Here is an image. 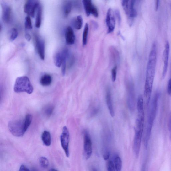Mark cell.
Here are the masks:
<instances>
[{
	"mask_svg": "<svg viewBox=\"0 0 171 171\" xmlns=\"http://www.w3.org/2000/svg\"><path fill=\"white\" fill-rule=\"evenodd\" d=\"M157 61V44L154 43L150 52L147 67L145 81L144 95L146 98L147 104H149L150 98L154 79Z\"/></svg>",
	"mask_w": 171,
	"mask_h": 171,
	"instance_id": "6da1fadb",
	"label": "cell"
},
{
	"mask_svg": "<svg viewBox=\"0 0 171 171\" xmlns=\"http://www.w3.org/2000/svg\"><path fill=\"white\" fill-rule=\"evenodd\" d=\"M159 97V93L158 92H157L152 98L149 109L147 128L143 138L144 145L146 147L147 146L151 137L152 128L156 117Z\"/></svg>",
	"mask_w": 171,
	"mask_h": 171,
	"instance_id": "7a4b0ae2",
	"label": "cell"
},
{
	"mask_svg": "<svg viewBox=\"0 0 171 171\" xmlns=\"http://www.w3.org/2000/svg\"><path fill=\"white\" fill-rule=\"evenodd\" d=\"M14 90L17 93L24 92L30 94L33 92L34 88L28 77L24 76L19 77L17 79Z\"/></svg>",
	"mask_w": 171,
	"mask_h": 171,
	"instance_id": "3957f363",
	"label": "cell"
},
{
	"mask_svg": "<svg viewBox=\"0 0 171 171\" xmlns=\"http://www.w3.org/2000/svg\"><path fill=\"white\" fill-rule=\"evenodd\" d=\"M8 126L10 132L13 136L17 137L24 136L28 129L25 126L24 119L10 121Z\"/></svg>",
	"mask_w": 171,
	"mask_h": 171,
	"instance_id": "277c9868",
	"label": "cell"
},
{
	"mask_svg": "<svg viewBox=\"0 0 171 171\" xmlns=\"http://www.w3.org/2000/svg\"><path fill=\"white\" fill-rule=\"evenodd\" d=\"M60 141L61 146L65 152L66 156L69 157L70 152L69 144L70 142V134L68 128L64 126L60 136Z\"/></svg>",
	"mask_w": 171,
	"mask_h": 171,
	"instance_id": "5b68a950",
	"label": "cell"
},
{
	"mask_svg": "<svg viewBox=\"0 0 171 171\" xmlns=\"http://www.w3.org/2000/svg\"><path fill=\"white\" fill-rule=\"evenodd\" d=\"M84 150L85 158L89 159L92 153V142L90 135L87 131L84 132Z\"/></svg>",
	"mask_w": 171,
	"mask_h": 171,
	"instance_id": "8992f818",
	"label": "cell"
},
{
	"mask_svg": "<svg viewBox=\"0 0 171 171\" xmlns=\"http://www.w3.org/2000/svg\"><path fill=\"white\" fill-rule=\"evenodd\" d=\"M40 4L38 1L28 0L25 3L24 11L29 16L34 18L35 10L38 7Z\"/></svg>",
	"mask_w": 171,
	"mask_h": 171,
	"instance_id": "52a82bcc",
	"label": "cell"
},
{
	"mask_svg": "<svg viewBox=\"0 0 171 171\" xmlns=\"http://www.w3.org/2000/svg\"><path fill=\"white\" fill-rule=\"evenodd\" d=\"M143 131L140 129H135V136L134 139L133 149L135 154L138 156L141 147Z\"/></svg>",
	"mask_w": 171,
	"mask_h": 171,
	"instance_id": "ba28073f",
	"label": "cell"
},
{
	"mask_svg": "<svg viewBox=\"0 0 171 171\" xmlns=\"http://www.w3.org/2000/svg\"><path fill=\"white\" fill-rule=\"evenodd\" d=\"M128 103L129 110L133 111L135 107V95L133 83H128L127 85Z\"/></svg>",
	"mask_w": 171,
	"mask_h": 171,
	"instance_id": "9c48e42d",
	"label": "cell"
},
{
	"mask_svg": "<svg viewBox=\"0 0 171 171\" xmlns=\"http://www.w3.org/2000/svg\"><path fill=\"white\" fill-rule=\"evenodd\" d=\"M106 22L108 28V33L112 32L115 28L116 20L115 14L111 8L109 9L108 10Z\"/></svg>",
	"mask_w": 171,
	"mask_h": 171,
	"instance_id": "30bf717a",
	"label": "cell"
},
{
	"mask_svg": "<svg viewBox=\"0 0 171 171\" xmlns=\"http://www.w3.org/2000/svg\"><path fill=\"white\" fill-rule=\"evenodd\" d=\"M170 52V46L169 42L167 41L165 43V49L163 53L164 65L162 73V77L164 79L167 73L168 69V59Z\"/></svg>",
	"mask_w": 171,
	"mask_h": 171,
	"instance_id": "8fae6325",
	"label": "cell"
},
{
	"mask_svg": "<svg viewBox=\"0 0 171 171\" xmlns=\"http://www.w3.org/2000/svg\"><path fill=\"white\" fill-rule=\"evenodd\" d=\"M36 46L40 58L42 60L45 59V43L44 40L38 36L35 38Z\"/></svg>",
	"mask_w": 171,
	"mask_h": 171,
	"instance_id": "7c38bea8",
	"label": "cell"
},
{
	"mask_svg": "<svg viewBox=\"0 0 171 171\" xmlns=\"http://www.w3.org/2000/svg\"><path fill=\"white\" fill-rule=\"evenodd\" d=\"M2 9V18L5 23L9 22L11 17V9L8 5L6 3H1Z\"/></svg>",
	"mask_w": 171,
	"mask_h": 171,
	"instance_id": "4fadbf2b",
	"label": "cell"
},
{
	"mask_svg": "<svg viewBox=\"0 0 171 171\" xmlns=\"http://www.w3.org/2000/svg\"><path fill=\"white\" fill-rule=\"evenodd\" d=\"M65 38L67 44H74L75 41L76 37L74 31L70 26L67 27L65 30Z\"/></svg>",
	"mask_w": 171,
	"mask_h": 171,
	"instance_id": "5bb4252c",
	"label": "cell"
},
{
	"mask_svg": "<svg viewBox=\"0 0 171 171\" xmlns=\"http://www.w3.org/2000/svg\"><path fill=\"white\" fill-rule=\"evenodd\" d=\"M107 105L110 115L112 117L115 116V111L113 104L111 93L109 88H108L106 93Z\"/></svg>",
	"mask_w": 171,
	"mask_h": 171,
	"instance_id": "9a60e30c",
	"label": "cell"
},
{
	"mask_svg": "<svg viewBox=\"0 0 171 171\" xmlns=\"http://www.w3.org/2000/svg\"><path fill=\"white\" fill-rule=\"evenodd\" d=\"M134 1H129L127 16L129 19L132 21L133 18L137 17V13L136 10L134 8Z\"/></svg>",
	"mask_w": 171,
	"mask_h": 171,
	"instance_id": "2e32d148",
	"label": "cell"
},
{
	"mask_svg": "<svg viewBox=\"0 0 171 171\" xmlns=\"http://www.w3.org/2000/svg\"><path fill=\"white\" fill-rule=\"evenodd\" d=\"M87 16H90L95 6L90 0H83L82 1Z\"/></svg>",
	"mask_w": 171,
	"mask_h": 171,
	"instance_id": "e0dca14e",
	"label": "cell"
},
{
	"mask_svg": "<svg viewBox=\"0 0 171 171\" xmlns=\"http://www.w3.org/2000/svg\"><path fill=\"white\" fill-rule=\"evenodd\" d=\"M62 57V63L61 65V72L63 76L66 73V60L69 56V51L68 50L65 49L61 52Z\"/></svg>",
	"mask_w": 171,
	"mask_h": 171,
	"instance_id": "ac0fdd59",
	"label": "cell"
},
{
	"mask_svg": "<svg viewBox=\"0 0 171 171\" xmlns=\"http://www.w3.org/2000/svg\"><path fill=\"white\" fill-rule=\"evenodd\" d=\"M52 81L51 76L49 74H45L41 77L40 83L44 86H47L51 84Z\"/></svg>",
	"mask_w": 171,
	"mask_h": 171,
	"instance_id": "d6986e66",
	"label": "cell"
},
{
	"mask_svg": "<svg viewBox=\"0 0 171 171\" xmlns=\"http://www.w3.org/2000/svg\"><path fill=\"white\" fill-rule=\"evenodd\" d=\"M41 139L45 146H50L51 143V138L50 133L46 131H44L41 135Z\"/></svg>",
	"mask_w": 171,
	"mask_h": 171,
	"instance_id": "ffe728a7",
	"label": "cell"
},
{
	"mask_svg": "<svg viewBox=\"0 0 171 171\" xmlns=\"http://www.w3.org/2000/svg\"><path fill=\"white\" fill-rule=\"evenodd\" d=\"M42 8L40 4L37 8V15H36L35 25L37 28H39L41 25V18H42Z\"/></svg>",
	"mask_w": 171,
	"mask_h": 171,
	"instance_id": "44dd1931",
	"label": "cell"
},
{
	"mask_svg": "<svg viewBox=\"0 0 171 171\" xmlns=\"http://www.w3.org/2000/svg\"><path fill=\"white\" fill-rule=\"evenodd\" d=\"M72 24L74 28L77 30H79L81 29L82 27L83 24V19L81 15H78L74 19Z\"/></svg>",
	"mask_w": 171,
	"mask_h": 171,
	"instance_id": "7402d4cb",
	"label": "cell"
},
{
	"mask_svg": "<svg viewBox=\"0 0 171 171\" xmlns=\"http://www.w3.org/2000/svg\"><path fill=\"white\" fill-rule=\"evenodd\" d=\"M54 63L55 65L60 68L61 66L62 63V57L61 52L56 53L55 55L54 58Z\"/></svg>",
	"mask_w": 171,
	"mask_h": 171,
	"instance_id": "603a6c76",
	"label": "cell"
},
{
	"mask_svg": "<svg viewBox=\"0 0 171 171\" xmlns=\"http://www.w3.org/2000/svg\"><path fill=\"white\" fill-rule=\"evenodd\" d=\"M72 8V3L71 2L67 1L63 7L64 14L65 16H68L71 12Z\"/></svg>",
	"mask_w": 171,
	"mask_h": 171,
	"instance_id": "cb8c5ba5",
	"label": "cell"
},
{
	"mask_svg": "<svg viewBox=\"0 0 171 171\" xmlns=\"http://www.w3.org/2000/svg\"><path fill=\"white\" fill-rule=\"evenodd\" d=\"M89 32V25L88 23H86L83 34L82 43L83 45H85L87 42L88 34Z\"/></svg>",
	"mask_w": 171,
	"mask_h": 171,
	"instance_id": "d4e9b609",
	"label": "cell"
},
{
	"mask_svg": "<svg viewBox=\"0 0 171 171\" xmlns=\"http://www.w3.org/2000/svg\"><path fill=\"white\" fill-rule=\"evenodd\" d=\"M114 163L116 171H121L122 167V161L120 158L116 156L114 159Z\"/></svg>",
	"mask_w": 171,
	"mask_h": 171,
	"instance_id": "484cf974",
	"label": "cell"
},
{
	"mask_svg": "<svg viewBox=\"0 0 171 171\" xmlns=\"http://www.w3.org/2000/svg\"><path fill=\"white\" fill-rule=\"evenodd\" d=\"M9 35L10 41H13L17 38L18 35V31L16 29L13 28L10 30Z\"/></svg>",
	"mask_w": 171,
	"mask_h": 171,
	"instance_id": "4316f807",
	"label": "cell"
},
{
	"mask_svg": "<svg viewBox=\"0 0 171 171\" xmlns=\"http://www.w3.org/2000/svg\"><path fill=\"white\" fill-rule=\"evenodd\" d=\"M39 161L41 167L44 168H46L48 167L49 163L47 158L45 157H41L40 158Z\"/></svg>",
	"mask_w": 171,
	"mask_h": 171,
	"instance_id": "83f0119b",
	"label": "cell"
},
{
	"mask_svg": "<svg viewBox=\"0 0 171 171\" xmlns=\"http://www.w3.org/2000/svg\"><path fill=\"white\" fill-rule=\"evenodd\" d=\"M54 108L53 106L49 105L46 106L44 109V112L45 115L47 117H49L53 113Z\"/></svg>",
	"mask_w": 171,
	"mask_h": 171,
	"instance_id": "f1b7e54d",
	"label": "cell"
},
{
	"mask_svg": "<svg viewBox=\"0 0 171 171\" xmlns=\"http://www.w3.org/2000/svg\"><path fill=\"white\" fill-rule=\"evenodd\" d=\"M24 24L25 28L27 29L30 30L33 29L32 20L29 16H28L25 17Z\"/></svg>",
	"mask_w": 171,
	"mask_h": 171,
	"instance_id": "f546056e",
	"label": "cell"
},
{
	"mask_svg": "<svg viewBox=\"0 0 171 171\" xmlns=\"http://www.w3.org/2000/svg\"><path fill=\"white\" fill-rule=\"evenodd\" d=\"M108 171H116L115 164L111 160L109 161L107 164Z\"/></svg>",
	"mask_w": 171,
	"mask_h": 171,
	"instance_id": "4dcf8cb0",
	"label": "cell"
},
{
	"mask_svg": "<svg viewBox=\"0 0 171 171\" xmlns=\"http://www.w3.org/2000/svg\"><path fill=\"white\" fill-rule=\"evenodd\" d=\"M117 66H115L112 70V79L113 82L115 81L117 73Z\"/></svg>",
	"mask_w": 171,
	"mask_h": 171,
	"instance_id": "1f68e13d",
	"label": "cell"
},
{
	"mask_svg": "<svg viewBox=\"0 0 171 171\" xmlns=\"http://www.w3.org/2000/svg\"><path fill=\"white\" fill-rule=\"evenodd\" d=\"M116 17L118 20V22L120 24L121 22V17L120 11L118 10H116L115 12Z\"/></svg>",
	"mask_w": 171,
	"mask_h": 171,
	"instance_id": "d6a6232c",
	"label": "cell"
},
{
	"mask_svg": "<svg viewBox=\"0 0 171 171\" xmlns=\"http://www.w3.org/2000/svg\"><path fill=\"white\" fill-rule=\"evenodd\" d=\"M167 92L168 94L171 96V77L169 80Z\"/></svg>",
	"mask_w": 171,
	"mask_h": 171,
	"instance_id": "836d02e7",
	"label": "cell"
},
{
	"mask_svg": "<svg viewBox=\"0 0 171 171\" xmlns=\"http://www.w3.org/2000/svg\"><path fill=\"white\" fill-rule=\"evenodd\" d=\"M19 171H30L29 169L24 165L20 166Z\"/></svg>",
	"mask_w": 171,
	"mask_h": 171,
	"instance_id": "e575fe53",
	"label": "cell"
},
{
	"mask_svg": "<svg viewBox=\"0 0 171 171\" xmlns=\"http://www.w3.org/2000/svg\"><path fill=\"white\" fill-rule=\"evenodd\" d=\"M110 153L109 152H107L103 155V158L105 160H108L109 158Z\"/></svg>",
	"mask_w": 171,
	"mask_h": 171,
	"instance_id": "d590c367",
	"label": "cell"
},
{
	"mask_svg": "<svg viewBox=\"0 0 171 171\" xmlns=\"http://www.w3.org/2000/svg\"><path fill=\"white\" fill-rule=\"evenodd\" d=\"M25 37L26 39L28 41H30L31 39V36L28 33H26L25 34Z\"/></svg>",
	"mask_w": 171,
	"mask_h": 171,
	"instance_id": "8d00e7d4",
	"label": "cell"
},
{
	"mask_svg": "<svg viewBox=\"0 0 171 171\" xmlns=\"http://www.w3.org/2000/svg\"><path fill=\"white\" fill-rule=\"evenodd\" d=\"M159 1H158V0H157V1H156V3H155V10H156V11H157L158 8L159 4Z\"/></svg>",
	"mask_w": 171,
	"mask_h": 171,
	"instance_id": "74e56055",
	"label": "cell"
},
{
	"mask_svg": "<svg viewBox=\"0 0 171 171\" xmlns=\"http://www.w3.org/2000/svg\"><path fill=\"white\" fill-rule=\"evenodd\" d=\"M49 171H58V170L55 169H50Z\"/></svg>",
	"mask_w": 171,
	"mask_h": 171,
	"instance_id": "f35d334b",
	"label": "cell"
},
{
	"mask_svg": "<svg viewBox=\"0 0 171 171\" xmlns=\"http://www.w3.org/2000/svg\"><path fill=\"white\" fill-rule=\"evenodd\" d=\"M92 171H98L96 169L94 168V169H92Z\"/></svg>",
	"mask_w": 171,
	"mask_h": 171,
	"instance_id": "ab89813d",
	"label": "cell"
}]
</instances>
